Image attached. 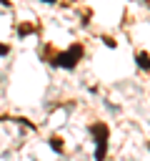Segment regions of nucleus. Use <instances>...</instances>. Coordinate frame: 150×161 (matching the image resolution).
I'll return each mask as SVG.
<instances>
[{
	"label": "nucleus",
	"instance_id": "obj_5",
	"mask_svg": "<svg viewBox=\"0 0 150 161\" xmlns=\"http://www.w3.org/2000/svg\"><path fill=\"white\" fill-rule=\"evenodd\" d=\"M8 50H10V48H8V45H0V55H5V53H8Z\"/></svg>",
	"mask_w": 150,
	"mask_h": 161
},
{
	"label": "nucleus",
	"instance_id": "obj_4",
	"mask_svg": "<svg viewBox=\"0 0 150 161\" xmlns=\"http://www.w3.org/2000/svg\"><path fill=\"white\" fill-rule=\"evenodd\" d=\"M50 146H52L55 151H62V141H60V138H52V143H50Z\"/></svg>",
	"mask_w": 150,
	"mask_h": 161
},
{
	"label": "nucleus",
	"instance_id": "obj_3",
	"mask_svg": "<svg viewBox=\"0 0 150 161\" xmlns=\"http://www.w3.org/2000/svg\"><path fill=\"white\" fill-rule=\"evenodd\" d=\"M138 65L145 68V70H150V55L148 53H138Z\"/></svg>",
	"mask_w": 150,
	"mask_h": 161
},
{
	"label": "nucleus",
	"instance_id": "obj_6",
	"mask_svg": "<svg viewBox=\"0 0 150 161\" xmlns=\"http://www.w3.org/2000/svg\"><path fill=\"white\" fill-rule=\"evenodd\" d=\"M42 3H55V0H42Z\"/></svg>",
	"mask_w": 150,
	"mask_h": 161
},
{
	"label": "nucleus",
	"instance_id": "obj_1",
	"mask_svg": "<svg viewBox=\"0 0 150 161\" xmlns=\"http://www.w3.org/2000/svg\"><path fill=\"white\" fill-rule=\"evenodd\" d=\"M90 131H92V133H95V138H98L95 161H102V158H105V153H108V126H105V123H95Z\"/></svg>",
	"mask_w": 150,
	"mask_h": 161
},
{
	"label": "nucleus",
	"instance_id": "obj_2",
	"mask_svg": "<svg viewBox=\"0 0 150 161\" xmlns=\"http://www.w3.org/2000/svg\"><path fill=\"white\" fill-rule=\"evenodd\" d=\"M80 58H82V45H72L70 50H65V53H60V55L55 58V65H62V68H75Z\"/></svg>",
	"mask_w": 150,
	"mask_h": 161
}]
</instances>
